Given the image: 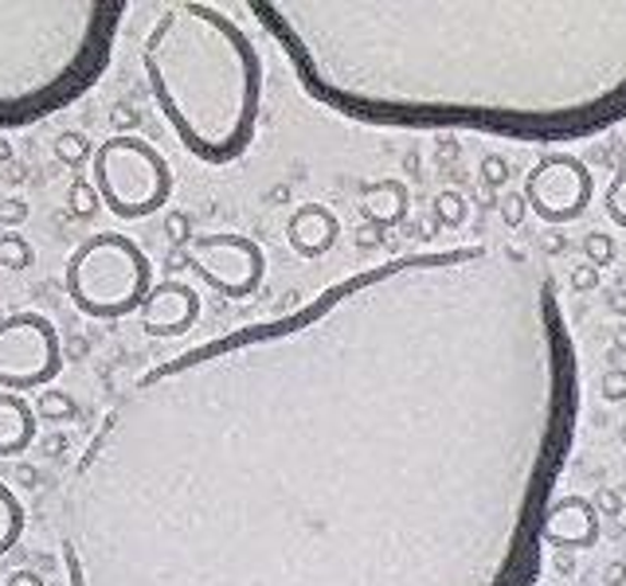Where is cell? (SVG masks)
Returning a JSON list of instances; mask_svg holds the SVG:
<instances>
[{
  "label": "cell",
  "instance_id": "cell-1",
  "mask_svg": "<svg viewBox=\"0 0 626 586\" xmlns=\"http://www.w3.org/2000/svg\"><path fill=\"white\" fill-rule=\"evenodd\" d=\"M576 419L536 254H400L141 372L59 493L67 586H533Z\"/></svg>",
  "mask_w": 626,
  "mask_h": 586
},
{
  "label": "cell",
  "instance_id": "cell-2",
  "mask_svg": "<svg viewBox=\"0 0 626 586\" xmlns=\"http://www.w3.org/2000/svg\"><path fill=\"white\" fill-rule=\"evenodd\" d=\"M298 86L376 130L521 145L626 121V0H255Z\"/></svg>",
  "mask_w": 626,
  "mask_h": 586
},
{
  "label": "cell",
  "instance_id": "cell-3",
  "mask_svg": "<svg viewBox=\"0 0 626 586\" xmlns=\"http://www.w3.org/2000/svg\"><path fill=\"white\" fill-rule=\"evenodd\" d=\"M141 71L177 141L204 165L251 150L262 113V59L215 4H168L141 44Z\"/></svg>",
  "mask_w": 626,
  "mask_h": 586
},
{
  "label": "cell",
  "instance_id": "cell-4",
  "mask_svg": "<svg viewBox=\"0 0 626 586\" xmlns=\"http://www.w3.org/2000/svg\"><path fill=\"white\" fill-rule=\"evenodd\" d=\"M126 0H0V130L79 103L110 67Z\"/></svg>",
  "mask_w": 626,
  "mask_h": 586
},
{
  "label": "cell",
  "instance_id": "cell-5",
  "mask_svg": "<svg viewBox=\"0 0 626 586\" xmlns=\"http://www.w3.org/2000/svg\"><path fill=\"white\" fill-rule=\"evenodd\" d=\"M67 298L94 321H118L141 313L153 289V262L130 235L103 231L75 247L63 266Z\"/></svg>",
  "mask_w": 626,
  "mask_h": 586
},
{
  "label": "cell",
  "instance_id": "cell-6",
  "mask_svg": "<svg viewBox=\"0 0 626 586\" xmlns=\"http://www.w3.org/2000/svg\"><path fill=\"white\" fill-rule=\"evenodd\" d=\"M94 188L118 219L157 215L173 195V168L145 137L118 133L94 150Z\"/></svg>",
  "mask_w": 626,
  "mask_h": 586
},
{
  "label": "cell",
  "instance_id": "cell-7",
  "mask_svg": "<svg viewBox=\"0 0 626 586\" xmlns=\"http://www.w3.org/2000/svg\"><path fill=\"white\" fill-rule=\"evenodd\" d=\"M63 372L59 328L39 313H12L0 321V391H36Z\"/></svg>",
  "mask_w": 626,
  "mask_h": 586
},
{
  "label": "cell",
  "instance_id": "cell-8",
  "mask_svg": "<svg viewBox=\"0 0 626 586\" xmlns=\"http://www.w3.org/2000/svg\"><path fill=\"white\" fill-rule=\"evenodd\" d=\"M188 271L200 274L208 289L220 298L244 301L267 278V254L251 235L215 231V235H192L185 247Z\"/></svg>",
  "mask_w": 626,
  "mask_h": 586
},
{
  "label": "cell",
  "instance_id": "cell-9",
  "mask_svg": "<svg viewBox=\"0 0 626 586\" xmlns=\"http://www.w3.org/2000/svg\"><path fill=\"white\" fill-rule=\"evenodd\" d=\"M591 195H595V177L571 153H544L524 172V204L548 227H564L571 219H580L588 212Z\"/></svg>",
  "mask_w": 626,
  "mask_h": 586
},
{
  "label": "cell",
  "instance_id": "cell-10",
  "mask_svg": "<svg viewBox=\"0 0 626 586\" xmlns=\"http://www.w3.org/2000/svg\"><path fill=\"white\" fill-rule=\"evenodd\" d=\"M599 512L591 504V497H556L548 504V516H544V548L556 551H588L599 543Z\"/></svg>",
  "mask_w": 626,
  "mask_h": 586
},
{
  "label": "cell",
  "instance_id": "cell-11",
  "mask_svg": "<svg viewBox=\"0 0 626 586\" xmlns=\"http://www.w3.org/2000/svg\"><path fill=\"white\" fill-rule=\"evenodd\" d=\"M138 316L150 336H185L200 321L197 289L185 286V282H157Z\"/></svg>",
  "mask_w": 626,
  "mask_h": 586
},
{
  "label": "cell",
  "instance_id": "cell-12",
  "mask_svg": "<svg viewBox=\"0 0 626 586\" xmlns=\"http://www.w3.org/2000/svg\"><path fill=\"white\" fill-rule=\"evenodd\" d=\"M336 235H341V219L329 212L326 204H298L286 219V242L302 259H321L333 251Z\"/></svg>",
  "mask_w": 626,
  "mask_h": 586
},
{
  "label": "cell",
  "instance_id": "cell-13",
  "mask_svg": "<svg viewBox=\"0 0 626 586\" xmlns=\"http://www.w3.org/2000/svg\"><path fill=\"white\" fill-rule=\"evenodd\" d=\"M36 410L28 399L0 391V457H16L36 442Z\"/></svg>",
  "mask_w": 626,
  "mask_h": 586
},
{
  "label": "cell",
  "instance_id": "cell-14",
  "mask_svg": "<svg viewBox=\"0 0 626 586\" xmlns=\"http://www.w3.org/2000/svg\"><path fill=\"white\" fill-rule=\"evenodd\" d=\"M361 212L373 227H395L408 215V188L400 180H380V184H368L361 195Z\"/></svg>",
  "mask_w": 626,
  "mask_h": 586
},
{
  "label": "cell",
  "instance_id": "cell-15",
  "mask_svg": "<svg viewBox=\"0 0 626 586\" xmlns=\"http://www.w3.org/2000/svg\"><path fill=\"white\" fill-rule=\"evenodd\" d=\"M20 536H24V504L9 485H0V555H9Z\"/></svg>",
  "mask_w": 626,
  "mask_h": 586
},
{
  "label": "cell",
  "instance_id": "cell-16",
  "mask_svg": "<svg viewBox=\"0 0 626 586\" xmlns=\"http://www.w3.org/2000/svg\"><path fill=\"white\" fill-rule=\"evenodd\" d=\"M32 259H36V251H32V242L24 239V235L16 231L0 235V266H4V271H28Z\"/></svg>",
  "mask_w": 626,
  "mask_h": 586
},
{
  "label": "cell",
  "instance_id": "cell-17",
  "mask_svg": "<svg viewBox=\"0 0 626 586\" xmlns=\"http://www.w3.org/2000/svg\"><path fill=\"white\" fill-rule=\"evenodd\" d=\"M36 419H44V422H71V419H75V399H71V395H63V391H39Z\"/></svg>",
  "mask_w": 626,
  "mask_h": 586
},
{
  "label": "cell",
  "instance_id": "cell-18",
  "mask_svg": "<svg viewBox=\"0 0 626 586\" xmlns=\"http://www.w3.org/2000/svg\"><path fill=\"white\" fill-rule=\"evenodd\" d=\"M603 212H607L611 224L626 231V165L611 177L607 192H603Z\"/></svg>",
  "mask_w": 626,
  "mask_h": 586
},
{
  "label": "cell",
  "instance_id": "cell-19",
  "mask_svg": "<svg viewBox=\"0 0 626 586\" xmlns=\"http://www.w3.org/2000/svg\"><path fill=\"white\" fill-rule=\"evenodd\" d=\"M615 254H618V247H615V239H611V235H603V231L583 235V262H591L595 271L611 266V262H615Z\"/></svg>",
  "mask_w": 626,
  "mask_h": 586
},
{
  "label": "cell",
  "instance_id": "cell-20",
  "mask_svg": "<svg viewBox=\"0 0 626 586\" xmlns=\"http://www.w3.org/2000/svg\"><path fill=\"white\" fill-rule=\"evenodd\" d=\"M91 141L83 137L79 130H67L63 137L56 141V157L63 160V165H83L86 157H91Z\"/></svg>",
  "mask_w": 626,
  "mask_h": 586
},
{
  "label": "cell",
  "instance_id": "cell-21",
  "mask_svg": "<svg viewBox=\"0 0 626 586\" xmlns=\"http://www.w3.org/2000/svg\"><path fill=\"white\" fill-rule=\"evenodd\" d=\"M435 215H439V224H447V227L466 224V200H462V192H439V195H435Z\"/></svg>",
  "mask_w": 626,
  "mask_h": 586
},
{
  "label": "cell",
  "instance_id": "cell-22",
  "mask_svg": "<svg viewBox=\"0 0 626 586\" xmlns=\"http://www.w3.org/2000/svg\"><path fill=\"white\" fill-rule=\"evenodd\" d=\"M67 204H71L75 215H94L98 204H103V195H98L94 180H75V184H71V195H67Z\"/></svg>",
  "mask_w": 626,
  "mask_h": 586
},
{
  "label": "cell",
  "instance_id": "cell-23",
  "mask_svg": "<svg viewBox=\"0 0 626 586\" xmlns=\"http://www.w3.org/2000/svg\"><path fill=\"white\" fill-rule=\"evenodd\" d=\"M477 177H482V184L497 192V188L509 184V160L497 157V153H489V157H482V165H477Z\"/></svg>",
  "mask_w": 626,
  "mask_h": 586
},
{
  "label": "cell",
  "instance_id": "cell-24",
  "mask_svg": "<svg viewBox=\"0 0 626 586\" xmlns=\"http://www.w3.org/2000/svg\"><path fill=\"white\" fill-rule=\"evenodd\" d=\"M599 395L607 403H623L626 399V368H607L599 375Z\"/></svg>",
  "mask_w": 626,
  "mask_h": 586
},
{
  "label": "cell",
  "instance_id": "cell-25",
  "mask_svg": "<svg viewBox=\"0 0 626 586\" xmlns=\"http://www.w3.org/2000/svg\"><path fill=\"white\" fill-rule=\"evenodd\" d=\"M497 212H501V219L509 227H521V219H524V212H529V204H524V195H505L501 204H497Z\"/></svg>",
  "mask_w": 626,
  "mask_h": 586
},
{
  "label": "cell",
  "instance_id": "cell-26",
  "mask_svg": "<svg viewBox=\"0 0 626 586\" xmlns=\"http://www.w3.org/2000/svg\"><path fill=\"white\" fill-rule=\"evenodd\" d=\"M571 289H576V294H591V289H599V271L591 266V262L571 266Z\"/></svg>",
  "mask_w": 626,
  "mask_h": 586
},
{
  "label": "cell",
  "instance_id": "cell-27",
  "mask_svg": "<svg viewBox=\"0 0 626 586\" xmlns=\"http://www.w3.org/2000/svg\"><path fill=\"white\" fill-rule=\"evenodd\" d=\"M591 504H595L599 516H618V509H623V497H618L615 489H607V485H603V489L591 497Z\"/></svg>",
  "mask_w": 626,
  "mask_h": 586
},
{
  "label": "cell",
  "instance_id": "cell-28",
  "mask_svg": "<svg viewBox=\"0 0 626 586\" xmlns=\"http://www.w3.org/2000/svg\"><path fill=\"white\" fill-rule=\"evenodd\" d=\"M564 247H568V239H564L560 231H544L541 235V251L544 254H564Z\"/></svg>",
  "mask_w": 626,
  "mask_h": 586
},
{
  "label": "cell",
  "instance_id": "cell-29",
  "mask_svg": "<svg viewBox=\"0 0 626 586\" xmlns=\"http://www.w3.org/2000/svg\"><path fill=\"white\" fill-rule=\"evenodd\" d=\"M623 583H626V563H611L603 571V586H623Z\"/></svg>",
  "mask_w": 626,
  "mask_h": 586
},
{
  "label": "cell",
  "instance_id": "cell-30",
  "mask_svg": "<svg viewBox=\"0 0 626 586\" xmlns=\"http://www.w3.org/2000/svg\"><path fill=\"white\" fill-rule=\"evenodd\" d=\"M4 586H44V578L32 575V571H12L9 583H4Z\"/></svg>",
  "mask_w": 626,
  "mask_h": 586
},
{
  "label": "cell",
  "instance_id": "cell-31",
  "mask_svg": "<svg viewBox=\"0 0 626 586\" xmlns=\"http://www.w3.org/2000/svg\"><path fill=\"white\" fill-rule=\"evenodd\" d=\"M24 212H28V207L20 204V200H9V207H0V219H9V224H20V219H24Z\"/></svg>",
  "mask_w": 626,
  "mask_h": 586
},
{
  "label": "cell",
  "instance_id": "cell-32",
  "mask_svg": "<svg viewBox=\"0 0 626 586\" xmlns=\"http://www.w3.org/2000/svg\"><path fill=\"white\" fill-rule=\"evenodd\" d=\"M168 227H173V239L185 242V247H188V224H185V215H173V219H168Z\"/></svg>",
  "mask_w": 626,
  "mask_h": 586
},
{
  "label": "cell",
  "instance_id": "cell-33",
  "mask_svg": "<svg viewBox=\"0 0 626 586\" xmlns=\"http://www.w3.org/2000/svg\"><path fill=\"white\" fill-rule=\"evenodd\" d=\"M556 571H560V575H571V571H576V559H571V551H560V559H556Z\"/></svg>",
  "mask_w": 626,
  "mask_h": 586
},
{
  "label": "cell",
  "instance_id": "cell-34",
  "mask_svg": "<svg viewBox=\"0 0 626 586\" xmlns=\"http://www.w3.org/2000/svg\"><path fill=\"white\" fill-rule=\"evenodd\" d=\"M607 309H615V313H626V294H611Z\"/></svg>",
  "mask_w": 626,
  "mask_h": 586
},
{
  "label": "cell",
  "instance_id": "cell-35",
  "mask_svg": "<svg viewBox=\"0 0 626 586\" xmlns=\"http://www.w3.org/2000/svg\"><path fill=\"white\" fill-rule=\"evenodd\" d=\"M376 231H380V227H365V231H361V247H376Z\"/></svg>",
  "mask_w": 626,
  "mask_h": 586
},
{
  "label": "cell",
  "instance_id": "cell-36",
  "mask_svg": "<svg viewBox=\"0 0 626 586\" xmlns=\"http://www.w3.org/2000/svg\"><path fill=\"white\" fill-rule=\"evenodd\" d=\"M615 352H626V325L615 328Z\"/></svg>",
  "mask_w": 626,
  "mask_h": 586
},
{
  "label": "cell",
  "instance_id": "cell-37",
  "mask_svg": "<svg viewBox=\"0 0 626 586\" xmlns=\"http://www.w3.org/2000/svg\"><path fill=\"white\" fill-rule=\"evenodd\" d=\"M618 438H623V446H626V427H623V434H618Z\"/></svg>",
  "mask_w": 626,
  "mask_h": 586
}]
</instances>
